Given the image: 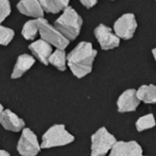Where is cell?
<instances>
[{"mask_svg": "<svg viewBox=\"0 0 156 156\" xmlns=\"http://www.w3.org/2000/svg\"><path fill=\"white\" fill-rule=\"evenodd\" d=\"M156 121L154 113H148L140 117L135 122V128L139 133L155 127Z\"/></svg>", "mask_w": 156, "mask_h": 156, "instance_id": "18", "label": "cell"}, {"mask_svg": "<svg viewBox=\"0 0 156 156\" xmlns=\"http://www.w3.org/2000/svg\"><path fill=\"white\" fill-rule=\"evenodd\" d=\"M97 55L98 51L90 42L81 41L67 55V63L72 74L82 79L92 71Z\"/></svg>", "mask_w": 156, "mask_h": 156, "instance_id": "1", "label": "cell"}, {"mask_svg": "<svg viewBox=\"0 0 156 156\" xmlns=\"http://www.w3.org/2000/svg\"><path fill=\"white\" fill-rule=\"evenodd\" d=\"M15 37L13 29L0 25V45L7 46Z\"/></svg>", "mask_w": 156, "mask_h": 156, "instance_id": "20", "label": "cell"}, {"mask_svg": "<svg viewBox=\"0 0 156 156\" xmlns=\"http://www.w3.org/2000/svg\"><path fill=\"white\" fill-rule=\"evenodd\" d=\"M94 36L100 44V47L103 50H111L116 48L121 44V39L112 31L110 27L100 24L94 29Z\"/></svg>", "mask_w": 156, "mask_h": 156, "instance_id": "8", "label": "cell"}, {"mask_svg": "<svg viewBox=\"0 0 156 156\" xmlns=\"http://www.w3.org/2000/svg\"><path fill=\"white\" fill-rule=\"evenodd\" d=\"M152 53H153V56H154V60H155V62H156V48H153V49H152Z\"/></svg>", "mask_w": 156, "mask_h": 156, "instance_id": "24", "label": "cell"}, {"mask_svg": "<svg viewBox=\"0 0 156 156\" xmlns=\"http://www.w3.org/2000/svg\"><path fill=\"white\" fill-rule=\"evenodd\" d=\"M11 5L7 0H0V24L10 15Z\"/></svg>", "mask_w": 156, "mask_h": 156, "instance_id": "21", "label": "cell"}, {"mask_svg": "<svg viewBox=\"0 0 156 156\" xmlns=\"http://www.w3.org/2000/svg\"><path fill=\"white\" fill-rule=\"evenodd\" d=\"M38 32L40 34L41 39L49 45L56 47L57 49L65 50L70 42L44 17L38 18Z\"/></svg>", "mask_w": 156, "mask_h": 156, "instance_id": "5", "label": "cell"}, {"mask_svg": "<svg viewBox=\"0 0 156 156\" xmlns=\"http://www.w3.org/2000/svg\"><path fill=\"white\" fill-rule=\"evenodd\" d=\"M35 61L36 59L34 58V57L28 54H22L18 56L11 74V79L16 80L22 77L28 69L32 68Z\"/></svg>", "mask_w": 156, "mask_h": 156, "instance_id": "14", "label": "cell"}, {"mask_svg": "<svg viewBox=\"0 0 156 156\" xmlns=\"http://www.w3.org/2000/svg\"><path fill=\"white\" fill-rule=\"evenodd\" d=\"M48 64H51L56 69L60 71H65L67 69V54L65 50L56 49L48 59Z\"/></svg>", "mask_w": 156, "mask_h": 156, "instance_id": "17", "label": "cell"}, {"mask_svg": "<svg viewBox=\"0 0 156 156\" xmlns=\"http://www.w3.org/2000/svg\"><path fill=\"white\" fill-rule=\"evenodd\" d=\"M40 144L37 135L28 128H25L17 143L16 150L21 156H36L40 152Z\"/></svg>", "mask_w": 156, "mask_h": 156, "instance_id": "7", "label": "cell"}, {"mask_svg": "<svg viewBox=\"0 0 156 156\" xmlns=\"http://www.w3.org/2000/svg\"><path fill=\"white\" fill-rule=\"evenodd\" d=\"M74 141L75 137L66 130L63 124H54L43 134L40 147L43 149H49L65 146Z\"/></svg>", "mask_w": 156, "mask_h": 156, "instance_id": "3", "label": "cell"}, {"mask_svg": "<svg viewBox=\"0 0 156 156\" xmlns=\"http://www.w3.org/2000/svg\"><path fill=\"white\" fill-rule=\"evenodd\" d=\"M0 156H10V154H9V153H7L6 151L0 150Z\"/></svg>", "mask_w": 156, "mask_h": 156, "instance_id": "23", "label": "cell"}, {"mask_svg": "<svg viewBox=\"0 0 156 156\" xmlns=\"http://www.w3.org/2000/svg\"><path fill=\"white\" fill-rule=\"evenodd\" d=\"M144 150L136 141H117L109 156H143Z\"/></svg>", "mask_w": 156, "mask_h": 156, "instance_id": "10", "label": "cell"}, {"mask_svg": "<svg viewBox=\"0 0 156 156\" xmlns=\"http://www.w3.org/2000/svg\"><path fill=\"white\" fill-rule=\"evenodd\" d=\"M82 25V17L70 5H69L54 22V27L69 41L75 40L79 37Z\"/></svg>", "mask_w": 156, "mask_h": 156, "instance_id": "2", "label": "cell"}, {"mask_svg": "<svg viewBox=\"0 0 156 156\" xmlns=\"http://www.w3.org/2000/svg\"><path fill=\"white\" fill-rule=\"evenodd\" d=\"M140 101L146 104H156V86L154 84L142 85L136 90Z\"/></svg>", "mask_w": 156, "mask_h": 156, "instance_id": "15", "label": "cell"}, {"mask_svg": "<svg viewBox=\"0 0 156 156\" xmlns=\"http://www.w3.org/2000/svg\"><path fill=\"white\" fill-rule=\"evenodd\" d=\"M97 1L95 0H83V1H80V4L82 5H84L87 9H90V8H92L95 5H97Z\"/></svg>", "mask_w": 156, "mask_h": 156, "instance_id": "22", "label": "cell"}, {"mask_svg": "<svg viewBox=\"0 0 156 156\" xmlns=\"http://www.w3.org/2000/svg\"><path fill=\"white\" fill-rule=\"evenodd\" d=\"M138 24L133 13H125L120 16L113 25V32L120 39L129 40L133 37Z\"/></svg>", "mask_w": 156, "mask_h": 156, "instance_id": "6", "label": "cell"}, {"mask_svg": "<svg viewBox=\"0 0 156 156\" xmlns=\"http://www.w3.org/2000/svg\"><path fill=\"white\" fill-rule=\"evenodd\" d=\"M0 124L7 131L17 133L24 130L26 123L24 120L19 118L16 113L6 109L0 115Z\"/></svg>", "mask_w": 156, "mask_h": 156, "instance_id": "11", "label": "cell"}, {"mask_svg": "<svg viewBox=\"0 0 156 156\" xmlns=\"http://www.w3.org/2000/svg\"><path fill=\"white\" fill-rule=\"evenodd\" d=\"M39 3L44 12L52 14H58L61 11H64L69 5L68 0H41Z\"/></svg>", "mask_w": 156, "mask_h": 156, "instance_id": "16", "label": "cell"}, {"mask_svg": "<svg viewBox=\"0 0 156 156\" xmlns=\"http://www.w3.org/2000/svg\"><path fill=\"white\" fill-rule=\"evenodd\" d=\"M117 139L105 127H101L90 136V156H105L111 152Z\"/></svg>", "mask_w": 156, "mask_h": 156, "instance_id": "4", "label": "cell"}, {"mask_svg": "<svg viewBox=\"0 0 156 156\" xmlns=\"http://www.w3.org/2000/svg\"><path fill=\"white\" fill-rule=\"evenodd\" d=\"M38 32V19H31L25 23L22 28V36L27 40H33Z\"/></svg>", "mask_w": 156, "mask_h": 156, "instance_id": "19", "label": "cell"}, {"mask_svg": "<svg viewBox=\"0 0 156 156\" xmlns=\"http://www.w3.org/2000/svg\"><path fill=\"white\" fill-rule=\"evenodd\" d=\"M16 7L21 14L27 16L35 17V19L43 18L44 16V11L42 9L39 1H36V0L20 1L16 5Z\"/></svg>", "mask_w": 156, "mask_h": 156, "instance_id": "13", "label": "cell"}, {"mask_svg": "<svg viewBox=\"0 0 156 156\" xmlns=\"http://www.w3.org/2000/svg\"><path fill=\"white\" fill-rule=\"evenodd\" d=\"M143 156H144V155H143Z\"/></svg>", "mask_w": 156, "mask_h": 156, "instance_id": "26", "label": "cell"}, {"mask_svg": "<svg viewBox=\"0 0 156 156\" xmlns=\"http://www.w3.org/2000/svg\"><path fill=\"white\" fill-rule=\"evenodd\" d=\"M29 50L32 54L44 65H48V59L53 53L52 46L44 41L43 39H38L28 46Z\"/></svg>", "mask_w": 156, "mask_h": 156, "instance_id": "12", "label": "cell"}, {"mask_svg": "<svg viewBox=\"0 0 156 156\" xmlns=\"http://www.w3.org/2000/svg\"><path fill=\"white\" fill-rule=\"evenodd\" d=\"M140 100L137 97L136 90L128 89L124 90L117 100V109L120 113L135 112L140 105Z\"/></svg>", "mask_w": 156, "mask_h": 156, "instance_id": "9", "label": "cell"}, {"mask_svg": "<svg viewBox=\"0 0 156 156\" xmlns=\"http://www.w3.org/2000/svg\"><path fill=\"white\" fill-rule=\"evenodd\" d=\"M4 111H5V110H4V107H3V105L0 103V115L2 114V112H3Z\"/></svg>", "mask_w": 156, "mask_h": 156, "instance_id": "25", "label": "cell"}]
</instances>
